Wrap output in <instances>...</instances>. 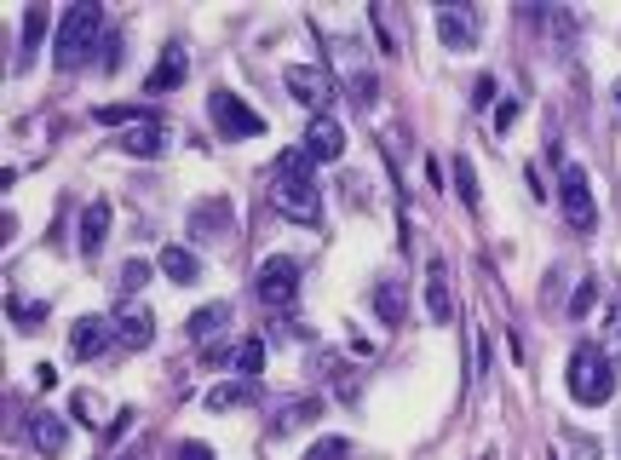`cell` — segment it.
<instances>
[{
  "mask_svg": "<svg viewBox=\"0 0 621 460\" xmlns=\"http://www.w3.org/2000/svg\"><path fill=\"white\" fill-rule=\"evenodd\" d=\"M317 414H322V397H294V403L282 409V420H276V426H282V432H299V426H311Z\"/></svg>",
  "mask_w": 621,
  "mask_h": 460,
  "instance_id": "484cf974",
  "label": "cell"
},
{
  "mask_svg": "<svg viewBox=\"0 0 621 460\" xmlns=\"http://www.w3.org/2000/svg\"><path fill=\"white\" fill-rule=\"evenodd\" d=\"M616 104H621V81H616Z\"/></svg>",
  "mask_w": 621,
  "mask_h": 460,
  "instance_id": "d590c367",
  "label": "cell"
},
{
  "mask_svg": "<svg viewBox=\"0 0 621 460\" xmlns=\"http://www.w3.org/2000/svg\"><path fill=\"white\" fill-rule=\"evenodd\" d=\"M184 69H190V58H184V46H161V64L150 69V81H144V92H173L184 81Z\"/></svg>",
  "mask_w": 621,
  "mask_h": 460,
  "instance_id": "5bb4252c",
  "label": "cell"
},
{
  "mask_svg": "<svg viewBox=\"0 0 621 460\" xmlns=\"http://www.w3.org/2000/svg\"><path fill=\"white\" fill-rule=\"evenodd\" d=\"M524 115V98H506V104H495V133H512V121Z\"/></svg>",
  "mask_w": 621,
  "mask_h": 460,
  "instance_id": "f546056e",
  "label": "cell"
},
{
  "mask_svg": "<svg viewBox=\"0 0 621 460\" xmlns=\"http://www.w3.org/2000/svg\"><path fill=\"white\" fill-rule=\"evenodd\" d=\"M110 328H115V345H127V351H144V345L156 340V317H150V305H121L110 317Z\"/></svg>",
  "mask_w": 621,
  "mask_h": 460,
  "instance_id": "ba28073f",
  "label": "cell"
},
{
  "mask_svg": "<svg viewBox=\"0 0 621 460\" xmlns=\"http://www.w3.org/2000/svg\"><path fill=\"white\" fill-rule=\"evenodd\" d=\"M190 230H202V236H225V230H230V207L225 202L190 207Z\"/></svg>",
  "mask_w": 621,
  "mask_h": 460,
  "instance_id": "cb8c5ba5",
  "label": "cell"
},
{
  "mask_svg": "<svg viewBox=\"0 0 621 460\" xmlns=\"http://www.w3.org/2000/svg\"><path fill=\"white\" fill-rule=\"evenodd\" d=\"M179 460H213V449L207 443H179Z\"/></svg>",
  "mask_w": 621,
  "mask_h": 460,
  "instance_id": "e575fe53",
  "label": "cell"
},
{
  "mask_svg": "<svg viewBox=\"0 0 621 460\" xmlns=\"http://www.w3.org/2000/svg\"><path fill=\"white\" fill-rule=\"evenodd\" d=\"M121 150H127V156H161V150H167V121H161V115H150V121L127 127Z\"/></svg>",
  "mask_w": 621,
  "mask_h": 460,
  "instance_id": "7c38bea8",
  "label": "cell"
},
{
  "mask_svg": "<svg viewBox=\"0 0 621 460\" xmlns=\"http://www.w3.org/2000/svg\"><path fill=\"white\" fill-rule=\"evenodd\" d=\"M558 207H564V225L575 230V236H587V230H598V202H593V184H587V167H564L558 173Z\"/></svg>",
  "mask_w": 621,
  "mask_h": 460,
  "instance_id": "277c9868",
  "label": "cell"
},
{
  "mask_svg": "<svg viewBox=\"0 0 621 460\" xmlns=\"http://www.w3.org/2000/svg\"><path fill=\"white\" fill-rule=\"evenodd\" d=\"M104 236H110V202H92L87 213H81V253H98Z\"/></svg>",
  "mask_w": 621,
  "mask_h": 460,
  "instance_id": "d6986e66",
  "label": "cell"
},
{
  "mask_svg": "<svg viewBox=\"0 0 621 460\" xmlns=\"http://www.w3.org/2000/svg\"><path fill=\"white\" fill-rule=\"evenodd\" d=\"M305 156L311 161H340L345 156V127L334 115H311V127H305Z\"/></svg>",
  "mask_w": 621,
  "mask_h": 460,
  "instance_id": "9c48e42d",
  "label": "cell"
},
{
  "mask_svg": "<svg viewBox=\"0 0 621 460\" xmlns=\"http://www.w3.org/2000/svg\"><path fill=\"white\" fill-rule=\"evenodd\" d=\"M46 18H52L46 6H29V12H23V46H18V58H12V69H18V75L35 64V46H41V35H46Z\"/></svg>",
  "mask_w": 621,
  "mask_h": 460,
  "instance_id": "ac0fdd59",
  "label": "cell"
},
{
  "mask_svg": "<svg viewBox=\"0 0 621 460\" xmlns=\"http://www.w3.org/2000/svg\"><path fill=\"white\" fill-rule=\"evenodd\" d=\"M437 35H443L449 52H466L472 35H478V18H472V12H460V6H437Z\"/></svg>",
  "mask_w": 621,
  "mask_h": 460,
  "instance_id": "8fae6325",
  "label": "cell"
},
{
  "mask_svg": "<svg viewBox=\"0 0 621 460\" xmlns=\"http://www.w3.org/2000/svg\"><path fill=\"white\" fill-rule=\"evenodd\" d=\"M207 115H213V127L225 138H259L265 133V115L259 110H248L236 92H225V87H213L207 92Z\"/></svg>",
  "mask_w": 621,
  "mask_h": 460,
  "instance_id": "5b68a950",
  "label": "cell"
},
{
  "mask_svg": "<svg viewBox=\"0 0 621 460\" xmlns=\"http://www.w3.org/2000/svg\"><path fill=\"white\" fill-rule=\"evenodd\" d=\"M225 322H230V305H225V299H213V305H202V311H190V340L207 345Z\"/></svg>",
  "mask_w": 621,
  "mask_h": 460,
  "instance_id": "ffe728a7",
  "label": "cell"
},
{
  "mask_svg": "<svg viewBox=\"0 0 621 460\" xmlns=\"http://www.w3.org/2000/svg\"><path fill=\"white\" fill-rule=\"evenodd\" d=\"M351 455V443H345V437H322V443H311V455L305 460H345Z\"/></svg>",
  "mask_w": 621,
  "mask_h": 460,
  "instance_id": "83f0119b",
  "label": "cell"
},
{
  "mask_svg": "<svg viewBox=\"0 0 621 460\" xmlns=\"http://www.w3.org/2000/svg\"><path fill=\"white\" fill-rule=\"evenodd\" d=\"M564 380H570V397L575 403H587V409H598V403L616 397V368H610V357H604V345H575Z\"/></svg>",
  "mask_w": 621,
  "mask_h": 460,
  "instance_id": "3957f363",
  "label": "cell"
},
{
  "mask_svg": "<svg viewBox=\"0 0 621 460\" xmlns=\"http://www.w3.org/2000/svg\"><path fill=\"white\" fill-rule=\"evenodd\" d=\"M104 345H115V328L104 317H75V328H69V351L75 357H98Z\"/></svg>",
  "mask_w": 621,
  "mask_h": 460,
  "instance_id": "30bf717a",
  "label": "cell"
},
{
  "mask_svg": "<svg viewBox=\"0 0 621 460\" xmlns=\"http://www.w3.org/2000/svg\"><path fill=\"white\" fill-rule=\"evenodd\" d=\"M92 121L98 127H138V121H150V104H98Z\"/></svg>",
  "mask_w": 621,
  "mask_h": 460,
  "instance_id": "7402d4cb",
  "label": "cell"
},
{
  "mask_svg": "<svg viewBox=\"0 0 621 460\" xmlns=\"http://www.w3.org/2000/svg\"><path fill=\"white\" fill-rule=\"evenodd\" d=\"M598 345H604V357H610V363L621 357V294L604 299V340H598Z\"/></svg>",
  "mask_w": 621,
  "mask_h": 460,
  "instance_id": "d4e9b609",
  "label": "cell"
},
{
  "mask_svg": "<svg viewBox=\"0 0 621 460\" xmlns=\"http://www.w3.org/2000/svg\"><path fill=\"white\" fill-rule=\"evenodd\" d=\"M271 202L276 213H288L294 225H322V196L317 184H311V156H305V144L299 150H282L271 161Z\"/></svg>",
  "mask_w": 621,
  "mask_h": 460,
  "instance_id": "6da1fadb",
  "label": "cell"
},
{
  "mask_svg": "<svg viewBox=\"0 0 621 460\" xmlns=\"http://www.w3.org/2000/svg\"><path fill=\"white\" fill-rule=\"evenodd\" d=\"M455 190H460V202H466V207L483 202V196H478V173H472V161H466V156H455Z\"/></svg>",
  "mask_w": 621,
  "mask_h": 460,
  "instance_id": "4316f807",
  "label": "cell"
},
{
  "mask_svg": "<svg viewBox=\"0 0 621 460\" xmlns=\"http://www.w3.org/2000/svg\"><path fill=\"white\" fill-rule=\"evenodd\" d=\"M253 294L265 299L271 311H288V305H294V294H299V259H288V253H271V259L259 265Z\"/></svg>",
  "mask_w": 621,
  "mask_h": 460,
  "instance_id": "8992f818",
  "label": "cell"
},
{
  "mask_svg": "<svg viewBox=\"0 0 621 460\" xmlns=\"http://www.w3.org/2000/svg\"><path fill=\"white\" fill-rule=\"evenodd\" d=\"M282 87L294 92L305 110H317V115H328V104H334V81H328V69H317V64H288L282 69Z\"/></svg>",
  "mask_w": 621,
  "mask_h": 460,
  "instance_id": "52a82bcc",
  "label": "cell"
},
{
  "mask_svg": "<svg viewBox=\"0 0 621 460\" xmlns=\"http://www.w3.org/2000/svg\"><path fill=\"white\" fill-rule=\"evenodd\" d=\"M144 282H150V265H144V259H133V265H121V294H138Z\"/></svg>",
  "mask_w": 621,
  "mask_h": 460,
  "instance_id": "f1b7e54d",
  "label": "cell"
},
{
  "mask_svg": "<svg viewBox=\"0 0 621 460\" xmlns=\"http://www.w3.org/2000/svg\"><path fill=\"white\" fill-rule=\"evenodd\" d=\"M564 443L575 449V460H598V443H587V437H564Z\"/></svg>",
  "mask_w": 621,
  "mask_h": 460,
  "instance_id": "836d02e7",
  "label": "cell"
},
{
  "mask_svg": "<svg viewBox=\"0 0 621 460\" xmlns=\"http://www.w3.org/2000/svg\"><path fill=\"white\" fill-rule=\"evenodd\" d=\"M156 271L167 276V282H179V288H190V282L202 276V259H196V253H190V248H161Z\"/></svg>",
  "mask_w": 621,
  "mask_h": 460,
  "instance_id": "2e32d148",
  "label": "cell"
},
{
  "mask_svg": "<svg viewBox=\"0 0 621 460\" xmlns=\"http://www.w3.org/2000/svg\"><path fill=\"white\" fill-rule=\"evenodd\" d=\"M230 368H236V380H259V368H265V340L248 334V340L230 351Z\"/></svg>",
  "mask_w": 621,
  "mask_h": 460,
  "instance_id": "44dd1931",
  "label": "cell"
},
{
  "mask_svg": "<svg viewBox=\"0 0 621 460\" xmlns=\"http://www.w3.org/2000/svg\"><path fill=\"white\" fill-rule=\"evenodd\" d=\"M98 46H104V12H98L92 0L69 6L64 18H58V35H52V58H58V69H81Z\"/></svg>",
  "mask_w": 621,
  "mask_h": 460,
  "instance_id": "7a4b0ae2",
  "label": "cell"
},
{
  "mask_svg": "<svg viewBox=\"0 0 621 460\" xmlns=\"http://www.w3.org/2000/svg\"><path fill=\"white\" fill-rule=\"evenodd\" d=\"M426 317H432V322H455V294H449V276H443V265H432V271H426Z\"/></svg>",
  "mask_w": 621,
  "mask_h": 460,
  "instance_id": "e0dca14e",
  "label": "cell"
},
{
  "mask_svg": "<svg viewBox=\"0 0 621 460\" xmlns=\"http://www.w3.org/2000/svg\"><path fill=\"white\" fill-rule=\"evenodd\" d=\"M472 104H495V75H478V87H472Z\"/></svg>",
  "mask_w": 621,
  "mask_h": 460,
  "instance_id": "d6a6232c",
  "label": "cell"
},
{
  "mask_svg": "<svg viewBox=\"0 0 621 460\" xmlns=\"http://www.w3.org/2000/svg\"><path fill=\"white\" fill-rule=\"evenodd\" d=\"M213 414H225V409H236V403H253V380H225V386H213L202 397Z\"/></svg>",
  "mask_w": 621,
  "mask_h": 460,
  "instance_id": "603a6c76",
  "label": "cell"
},
{
  "mask_svg": "<svg viewBox=\"0 0 621 460\" xmlns=\"http://www.w3.org/2000/svg\"><path fill=\"white\" fill-rule=\"evenodd\" d=\"M374 317H380V322H403V317H409V288H403V276H386V282L374 288Z\"/></svg>",
  "mask_w": 621,
  "mask_h": 460,
  "instance_id": "9a60e30c",
  "label": "cell"
},
{
  "mask_svg": "<svg viewBox=\"0 0 621 460\" xmlns=\"http://www.w3.org/2000/svg\"><path fill=\"white\" fill-rule=\"evenodd\" d=\"M593 299H598V282H581L575 299H570V317H587V311H593Z\"/></svg>",
  "mask_w": 621,
  "mask_h": 460,
  "instance_id": "4dcf8cb0",
  "label": "cell"
},
{
  "mask_svg": "<svg viewBox=\"0 0 621 460\" xmlns=\"http://www.w3.org/2000/svg\"><path fill=\"white\" fill-rule=\"evenodd\" d=\"M29 437H35V449L52 455V460L69 449V426L58 420V414H29Z\"/></svg>",
  "mask_w": 621,
  "mask_h": 460,
  "instance_id": "4fadbf2b",
  "label": "cell"
},
{
  "mask_svg": "<svg viewBox=\"0 0 621 460\" xmlns=\"http://www.w3.org/2000/svg\"><path fill=\"white\" fill-rule=\"evenodd\" d=\"M12 317H18V328H41L46 322V305H6Z\"/></svg>",
  "mask_w": 621,
  "mask_h": 460,
  "instance_id": "1f68e13d",
  "label": "cell"
}]
</instances>
